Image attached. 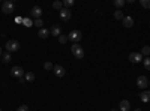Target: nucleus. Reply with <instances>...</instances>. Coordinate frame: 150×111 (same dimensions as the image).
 <instances>
[{
  "mask_svg": "<svg viewBox=\"0 0 150 111\" xmlns=\"http://www.w3.org/2000/svg\"><path fill=\"white\" fill-rule=\"evenodd\" d=\"M114 18H116V20H123V12H122L120 9H117V11L114 12Z\"/></svg>",
  "mask_w": 150,
  "mask_h": 111,
  "instance_id": "25",
  "label": "nucleus"
},
{
  "mask_svg": "<svg viewBox=\"0 0 150 111\" xmlns=\"http://www.w3.org/2000/svg\"><path fill=\"white\" fill-rule=\"evenodd\" d=\"M11 75L14 77V78H24V75H26V72H24V69L21 66H14L11 69Z\"/></svg>",
  "mask_w": 150,
  "mask_h": 111,
  "instance_id": "3",
  "label": "nucleus"
},
{
  "mask_svg": "<svg viewBox=\"0 0 150 111\" xmlns=\"http://www.w3.org/2000/svg\"><path fill=\"white\" fill-rule=\"evenodd\" d=\"M114 6L116 8H123L125 6V0H114Z\"/></svg>",
  "mask_w": 150,
  "mask_h": 111,
  "instance_id": "26",
  "label": "nucleus"
},
{
  "mask_svg": "<svg viewBox=\"0 0 150 111\" xmlns=\"http://www.w3.org/2000/svg\"><path fill=\"white\" fill-rule=\"evenodd\" d=\"M38 36H39L41 39H47L48 36H50V30L42 27V29H39V32H38Z\"/></svg>",
  "mask_w": 150,
  "mask_h": 111,
  "instance_id": "14",
  "label": "nucleus"
},
{
  "mask_svg": "<svg viewBox=\"0 0 150 111\" xmlns=\"http://www.w3.org/2000/svg\"><path fill=\"white\" fill-rule=\"evenodd\" d=\"M33 26H36L38 29H42V26H44V21H42L41 18H38V20H35V23H33Z\"/></svg>",
  "mask_w": 150,
  "mask_h": 111,
  "instance_id": "21",
  "label": "nucleus"
},
{
  "mask_svg": "<svg viewBox=\"0 0 150 111\" xmlns=\"http://www.w3.org/2000/svg\"><path fill=\"white\" fill-rule=\"evenodd\" d=\"M2 53H3V51H2V47H0V56H2Z\"/></svg>",
  "mask_w": 150,
  "mask_h": 111,
  "instance_id": "30",
  "label": "nucleus"
},
{
  "mask_svg": "<svg viewBox=\"0 0 150 111\" xmlns=\"http://www.w3.org/2000/svg\"><path fill=\"white\" fill-rule=\"evenodd\" d=\"M140 99H141L143 102H149V101H150V90L141 92V93H140Z\"/></svg>",
  "mask_w": 150,
  "mask_h": 111,
  "instance_id": "15",
  "label": "nucleus"
},
{
  "mask_svg": "<svg viewBox=\"0 0 150 111\" xmlns=\"http://www.w3.org/2000/svg\"><path fill=\"white\" fill-rule=\"evenodd\" d=\"M53 71H54V74H56V77H59V78H63V77H65V68L62 66V65H56Z\"/></svg>",
  "mask_w": 150,
  "mask_h": 111,
  "instance_id": "9",
  "label": "nucleus"
},
{
  "mask_svg": "<svg viewBox=\"0 0 150 111\" xmlns=\"http://www.w3.org/2000/svg\"><path fill=\"white\" fill-rule=\"evenodd\" d=\"M123 26L126 27V29H131L132 26H134V18L132 17H123Z\"/></svg>",
  "mask_w": 150,
  "mask_h": 111,
  "instance_id": "11",
  "label": "nucleus"
},
{
  "mask_svg": "<svg viewBox=\"0 0 150 111\" xmlns=\"http://www.w3.org/2000/svg\"><path fill=\"white\" fill-rule=\"evenodd\" d=\"M137 86H138L140 89H147V86H149V80H147V77H144V75H140L138 78H137Z\"/></svg>",
  "mask_w": 150,
  "mask_h": 111,
  "instance_id": "6",
  "label": "nucleus"
},
{
  "mask_svg": "<svg viewBox=\"0 0 150 111\" xmlns=\"http://www.w3.org/2000/svg\"><path fill=\"white\" fill-rule=\"evenodd\" d=\"M141 56H146V57H150V47L146 45L143 47V50H141Z\"/></svg>",
  "mask_w": 150,
  "mask_h": 111,
  "instance_id": "17",
  "label": "nucleus"
},
{
  "mask_svg": "<svg viewBox=\"0 0 150 111\" xmlns=\"http://www.w3.org/2000/svg\"><path fill=\"white\" fill-rule=\"evenodd\" d=\"M71 17H72V12H71V9L63 8V9L60 11V18L63 20V21H69V20H71Z\"/></svg>",
  "mask_w": 150,
  "mask_h": 111,
  "instance_id": "8",
  "label": "nucleus"
},
{
  "mask_svg": "<svg viewBox=\"0 0 150 111\" xmlns=\"http://www.w3.org/2000/svg\"><path fill=\"white\" fill-rule=\"evenodd\" d=\"M20 50V44H18V41H15V39H11V41H8L6 42V51L11 54V53H15V51H18Z\"/></svg>",
  "mask_w": 150,
  "mask_h": 111,
  "instance_id": "2",
  "label": "nucleus"
},
{
  "mask_svg": "<svg viewBox=\"0 0 150 111\" xmlns=\"http://www.w3.org/2000/svg\"><path fill=\"white\" fill-rule=\"evenodd\" d=\"M17 111H29V107H27V105H20V107L17 108Z\"/></svg>",
  "mask_w": 150,
  "mask_h": 111,
  "instance_id": "29",
  "label": "nucleus"
},
{
  "mask_svg": "<svg viewBox=\"0 0 150 111\" xmlns=\"http://www.w3.org/2000/svg\"><path fill=\"white\" fill-rule=\"evenodd\" d=\"M24 80H26L27 83H33L36 80V75L33 72H26V75H24Z\"/></svg>",
  "mask_w": 150,
  "mask_h": 111,
  "instance_id": "16",
  "label": "nucleus"
},
{
  "mask_svg": "<svg viewBox=\"0 0 150 111\" xmlns=\"http://www.w3.org/2000/svg\"><path fill=\"white\" fill-rule=\"evenodd\" d=\"M23 24H24L26 27H32V26H33V23H32L30 18H23Z\"/></svg>",
  "mask_w": 150,
  "mask_h": 111,
  "instance_id": "24",
  "label": "nucleus"
},
{
  "mask_svg": "<svg viewBox=\"0 0 150 111\" xmlns=\"http://www.w3.org/2000/svg\"><path fill=\"white\" fill-rule=\"evenodd\" d=\"M71 53L74 54L75 59H83V57H84V48H83L80 44H72Z\"/></svg>",
  "mask_w": 150,
  "mask_h": 111,
  "instance_id": "1",
  "label": "nucleus"
},
{
  "mask_svg": "<svg viewBox=\"0 0 150 111\" xmlns=\"http://www.w3.org/2000/svg\"><path fill=\"white\" fill-rule=\"evenodd\" d=\"M119 107H120V111H129L131 110V102L128 99H123Z\"/></svg>",
  "mask_w": 150,
  "mask_h": 111,
  "instance_id": "12",
  "label": "nucleus"
},
{
  "mask_svg": "<svg viewBox=\"0 0 150 111\" xmlns=\"http://www.w3.org/2000/svg\"><path fill=\"white\" fill-rule=\"evenodd\" d=\"M0 111H2V108H0Z\"/></svg>",
  "mask_w": 150,
  "mask_h": 111,
  "instance_id": "34",
  "label": "nucleus"
},
{
  "mask_svg": "<svg viewBox=\"0 0 150 111\" xmlns=\"http://www.w3.org/2000/svg\"><path fill=\"white\" fill-rule=\"evenodd\" d=\"M63 8H66V9H69L71 6H74V0H63Z\"/></svg>",
  "mask_w": 150,
  "mask_h": 111,
  "instance_id": "18",
  "label": "nucleus"
},
{
  "mask_svg": "<svg viewBox=\"0 0 150 111\" xmlns=\"http://www.w3.org/2000/svg\"><path fill=\"white\" fill-rule=\"evenodd\" d=\"M135 111H141V110H140V108H135Z\"/></svg>",
  "mask_w": 150,
  "mask_h": 111,
  "instance_id": "31",
  "label": "nucleus"
},
{
  "mask_svg": "<svg viewBox=\"0 0 150 111\" xmlns=\"http://www.w3.org/2000/svg\"><path fill=\"white\" fill-rule=\"evenodd\" d=\"M68 41H69V38H68L66 35H60V36H59V42H60V44H66Z\"/></svg>",
  "mask_w": 150,
  "mask_h": 111,
  "instance_id": "22",
  "label": "nucleus"
},
{
  "mask_svg": "<svg viewBox=\"0 0 150 111\" xmlns=\"http://www.w3.org/2000/svg\"><path fill=\"white\" fill-rule=\"evenodd\" d=\"M68 38H69V41H72L74 44H78V42L81 41V38H83V35H81L80 30H72V32L68 35Z\"/></svg>",
  "mask_w": 150,
  "mask_h": 111,
  "instance_id": "4",
  "label": "nucleus"
},
{
  "mask_svg": "<svg viewBox=\"0 0 150 111\" xmlns=\"http://www.w3.org/2000/svg\"><path fill=\"white\" fill-rule=\"evenodd\" d=\"M149 86H150V80H149Z\"/></svg>",
  "mask_w": 150,
  "mask_h": 111,
  "instance_id": "33",
  "label": "nucleus"
},
{
  "mask_svg": "<svg viewBox=\"0 0 150 111\" xmlns=\"http://www.w3.org/2000/svg\"><path fill=\"white\" fill-rule=\"evenodd\" d=\"M50 35H51V36H57V38H59V36L62 35V29H60V26H57V24H56V26H53L51 30H50Z\"/></svg>",
  "mask_w": 150,
  "mask_h": 111,
  "instance_id": "13",
  "label": "nucleus"
},
{
  "mask_svg": "<svg viewBox=\"0 0 150 111\" xmlns=\"http://www.w3.org/2000/svg\"><path fill=\"white\" fill-rule=\"evenodd\" d=\"M53 8H54V9H57V11H62V9H63V3L57 0V2H54V3H53Z\"/></svg>",
  "mask_w": 150,
  "mask_h": 111,
  "instance_id": "19",
  "label": "nucleus"
},
{
  "mask_svg": "<svg viewBox=\"0 0 150 111\" xmlns=\"http://www.w3.org/2000/svg\"><path fill=\"white\" fill-rule=\"evenodd\" d=\"M140 5L146 9H150V0H140Z\"/></svg>",
  "mask_w": 150,
  "mask_h": 111,
  "instance_id": "23",
  "label": "nucleus"
},
{
  "mask_svg": "<svg viewBox=\"0 0 150 111\" xmlns=\"http://www.w3.org/2000/svg\"><path fill=\"white\" fill-rule=\"evenodd\" d=\"M14 9H15V5L12 2H5L2 5V12L3 14H11V12H14Z\"/></svg>",
  "mask_w": 150,
  "mask_h": 111,
  "instance_id": "5",
  "label": "nucleus"
},
{
  "mask_svg": "<svg viewBox=\"0 0 150 111\" xmlns=\"http://www.w3.org/2000/svg\"><path fill=\"white\" fill-rule=\"evenodd\" d=\"M143 63H144V68L147 71H150V57H144L143 59Z\"/></svg>",
  "mask_w": 150,
  "mask_h": 111,
  "instance_id": "20",
  "label": "nucleus"
},
{
  "mask_svg": "<svg viewBox=\"0 0 150 111\" xmlns=\"http://www.w3.org/2000/svg\"><path fill=\"white\" fill-rule=\"evenodd\" d=\"M111 111H117V110H111Z\"/></svg>",
  "mask_w": 150,
  "mask_h": 111,
  "instance_id": "32",
  "label": "nucleus"
},
{
  "mask_svg": "<svg viewBox=\"0 0 150 111\" xmlns=\"http://www.w3.org/2000/svg\"><path fill=\"white\" fill-rule=\"evenodd\" d=\"M129 62L131 63H140V62H143L141 53H131L129 54Z\"/></svg>",
  "mask_w": 150,
  "mask_h": 111,
  "instance_id": "7",
  "label": "nucleus"
},
{
  "mask_svg": "<svg viewBox=\"0 0 150 111\" xmlns=\"http://www.w3.org/2000/svg\"><path fill=\"white\" fill-rule=\"evenodd\" d=\"M3 62H5V63H9V62H11V54L9 53H5L3 54Z\"/></svg>",
  "mask_w": 150,
  "mask_h": 111,
  "instance_id": "28",
  "label": "nucleus"
},
{
  "mask_svg": "<svg viewBox=\"0 0 150 111\" xmlns=\"http://www.w3.org/2000/svg\"><path fill=\"white\" fill-rule=\"evenodd\" d=\"M44 68H45L47 71H53V69H54V65L51 63V62H47V63L44 65Z\"/></svg>",
  "mask_w": 150,
  "mask_h": 111,
  "instance_id": "27",
  "label": "nucleus"
},
{
  "mask_svg": "<svg viewBox=\"0 0 150 111\" xmlns=\"http://www.w3.org/2000/svg\"><path fill=\"white\" fill-rule=\"evenodd\" d=\"M30 14H32V17H35L38 20V18H41V15H42V9L39 6H33L32 11H30Z\"/></svg>",
  "mask_w": 150,
  "mask_h": 111,
  "instance_id": "10",
  "label": "nucleus"
}]
</instances>
